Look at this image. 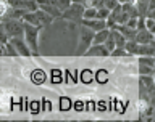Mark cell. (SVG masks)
<instances>
[{
    "label": "cell",
    "mask_w": 155,
    "mask_h": 122,
    "mask_svg": "<svg viewBox=\"0 0 155 122\" xmlns=\"http://www.w3.org/2000/svg\"><path fill=\"white\" fill-rule=\"evenodd\" d=\"M53 19H55V18H53L52 14H48L45 10L37 8L36 11H29V13L24 14L23 21L31 23V24H34V26H37V27H44V26H48Z\"/></svg>",
    "instance_id": "obj_1"
},
{
    "label": "cell",
    "mask_w": 155,
    "mask_h": 122,
    "mask_svg": "<svg viewBox=\"0 0 155 122\" xmlns=\"http://www.w3.org/2000/svg\"><path fill=\"white\" fill-rule=\"evenodd\" d=\"M94 36H95V31H92L91 27L82 24L81 32H79V42H78V48H76V55H86V52L94 43Z\"/></svg>",
    "instance_id": "obj_2"
},
{
    "label": "cell",
    "mask_w": 155,
    "mask_h": 122,
    "mask_svg": "<svg viewBox=\"0 0 155 122\" xmlns=\"http://www.w3.org/2000/svg\"><path fill=\"white\" fill-rule=\"evenodd\" d=\"M39 29L41 27L24 21V40L31 48L32 55H39Z\"/></svg>",
    "instance_id": "obj_3"
},
{
    "label": "cell",
    "mask_w": 155,
    "mask_h": 122,
    "mask_svg": "<svg viewBox=\"0 0 155 122\" xmlns=\"http://www.w3.org/2000/svg\"><path fill=\"white\" fill-rule=\"evenodd\" d=\"M2 29L10 36V39L13 37H24V21L16 18H8L3 19Z\"/></svg>",
    "instance_id": "obj_4"
},
{
    "label": "cell",
    "mask_w": 155,
    "mask_h": 122,
    "mask_svg": "<svg viewBox=\"0 0 155 122\" xmlns=\"http://www.w3.org/2000/svg\"><path fill=\"white\" fill-rule=\"evenodd\" d=\"M84 10H86V7L82 3L73 2L71 7L66 8L65 11H63L61 18L70 19V21H82V19H84Z\"/></svg>",
    "instance_id": "obj_5"
},
{
    "label": "cell",
    "mask_w": 155,
    "mask_h": 122,
    "mask_svg": "<svg viewBox=\"0 0 155 122\" xmlns=\"http://www.w3.org/2000/svg\"><path fill=\"white\" fill-rule=\"evenodd\" d=\"M139 74L140 76L155 74V58L153 56H139Z\"/></svg>",
    "instance_id": "obj_6"
},
{
    "label": "cell",
    "mask_w": 155,
    "mask_h": 122,
    "mask_svg": "<svg viewBox=\"0 0 155 122\" xmlns=\"http://www.w3.org/2000/svg\"><path fill=\"white\" fill-rule=\"evenodd\" d=\"M10 40H12L13 45L16 47L19 56H31L32 55L31 48H29V45L26 43V40H24V37H13V39H10Z\"/></svg>",
    "instance_id": "obj_7"
},
{
    "label": "cell",
    "mask_w": 155,
    "mask_h": 122,
    "mask_svg": "<svg viewBox=\"0 0 155 122\" xmlns=\"http://www.w3.org/2000/svg\"><path fill=\"white\" fill-rule=\"evenodd\" d=\"M153 39H155V36H153V34L150 32L145 26H142V27L137 29V36H136V40H137L140 45H145V43H152Z\"/></svg>",
    "instance_id": "obj_8"
},
{
    "label": "cell",
    "mask_w": 155,
    "mask_h": 122,
    "mask_svg": "<svg viewBox=\"0 0 155 122\" xmlns=\"http://www.w3.org/2000/svg\"><path fill=\"white\" fill-rule=\"evenodd\" d=\"M87 56H110L111 53L108 52V48L105 47V43H94L89 50L86 52Z\"/></svg>",
    "instance_id": "obj_9"
},
{
    "label": "cell",
    "mask_w": 155,
    "mask_h": 122,
    "mask_svg": "<svg viewBox=\"0 0 155 122\" xmlns=\"http://www.w3.org/2000/svg\"><path fill=\"white\" fill-rule=\"evenodd\" d=\"M81 24H84V26L91 27L92 31H102V29L108 27L107 26V19H100V18H94V19H82Z\"/></svg>",
    "instance_id": "obj_10"
},
{
    "label": "cell",
    "mask_w": 155,
    "mask_h": 122,
    "mask_svg": "<svg viewBox=\"0 0 155 122\" xmlns=\"http://www.w3.org/2000/svg\"><path fill=\"white\" fill-rule=\"evenodd\" d=\"M39 8L45 10V11L48 14H52L53 18H61V14H63L61 10L58 8L57 5H52V3H39Z\"/></svg>",
    "instance_id": "obj_11"
},
{
    "label": "cell",
    "mask_w": 155,
    "mask_h": 122,
    "mask_svg": "<svg viewBox=\"0 0 155 122\" xmlns=\"http://www.w3.org/2000/svg\"><path fill=\"white\" fill-rule=\"evenodd\" d=\"M110 32H111L110 27H105V29H102V31H97L95 36H94V43H105V40L110 36ZM94 43H92V45H94Z\"/></svg>",
    "instance_id": "obj_12"
},
{
    "label": "cell",
    "mask_w": 155,
    "mask_h": 122,
    "mask_svg": "<svg viewBox=\"0 0 155 122\" xmlns=\"http://www.w3.org/2000/svg\"><path fill=\"white\" fill-rule=\"evenodd\" d=\"M124 48L128 50L129 55H136V56L140 55V43L137 40H128L126 45H124Z\"/></svg>",
    "instance_id": "obj_13"
},
{
    "label": "cell",
    "mask_w": 155,
    "mask_h": 122,
    "mask_svg": "<svg viewBox=\"0 0 155 122\" xmlns=\"http://www.w3.org/2000/svg\"><path fill=\"white\" fill-rule=\"evenodd\" d=\"M97 11H99V8H95V7H86V10H84V19H94V18H97Z\"/></svg>",
    "instance_id": "obj_14"
},
{
    "label": "cell",
    "mask_w": 155,
    "mask_h": 122,
    "mask_svg": "<svg viewBox=\"0 0 155 122\" xmlns=\"http://www.w3.org/2000/svg\"><path fill=\"white\" fill-rule=\"evenodd\" d=\"M105 47L108 48V52H110V53L113 52L116 47H118V45H116V40H115V37H113V34H111V32H110L108 39H107V40H105Z\"/></svg>",
    "instance_id": "obj_15"
},
{
    "label": "cell",
    "mask_w": 155,
    "mask_h": 122,
    "mask_svg": "<svg viewBox=\"0 0 155 122\" xmlns=\"http://www.w3.org/2000/svg\"><path fill=\"white\" fill-rule=\"evenodd\" d=\"M110 13H111V10H110V8L100 7V8H99V11H97V18H100V19H108Z\"/></svg>",
    "instance_id": "obj_16"
},
{
    "label": "cell",
    "mask_w": 155,
    "mask_h": 122,
    "mask_svg": "<svg viewBox=\"0 0 155 122\" xmlns=\"http://www.w3.org/2000/svg\"><path fill=\"white\" fill-rule=\"evenodd\" d=\"M129 53L124 47H116L113 52H111V56H128Z\"/></svg>",
    "instance_id": "obj_17"
},
{
    "label": "cell",
    "mask_w": 155,
    "mask_h": 122,
    "mask_svg": "<svg viewBox=\"0 0 155 122\" xmlns=\"http://www.w3.org/2000/svg\"><path fill=\"white\" fill-rule=\"evenodd\" d=\"M57 3H58V7H60L61 11H65L66 8H70V7H71L73 0H57Z\"/></svg>",
    "instance_id": "obj_18"
},
{
    "label": "cell",
    "mask_w": 155,
    "mask_h": 122,
    "mask_svg": "<svg viewBox=\"0 0 155 122\" xmlns=\"http://www.w3.org/2000/svg\"><path fill=\"white\" fill-rule=\"evenodd\" d=\"M118 5H120V2H118V0H105L104 7L110 8V10H115L116 7H118Z\"/></svg>",
    "instance_id": "obj_19"
},
{
    "label": "cell",
    "mask_w": 155,
    "mask_h": 122,
    "mask_svg": "<svg viewBox=\"0 0 155 122\" xmlns=\"http://www.w3.org/2000/svg\"><path fill=\"white\" fill-rule=\"evenodd\" d=\"M120 3H126V2H133V0H118Z\"/></svg>",
    "instance_id": "obj_20"
},
{
    "label": "cell",
    "mask_w": 155,
    "mask_h": 122,
    "mask_svg": "<svg viewBox=\"0 0 155 122\" xmlns=\"http://www.w3.org/2000/svg\"><path fill=\"white\" fill-rule=\"evenodd\" d=\"M137 2H142V3H147L149 0H137Z\"/></svg>",
    "instance_id": "obj_21"
},
{
    "label": "cell",
    "mask_w": 155,
    "mask_h": 122,
    "mask_svg": "<svg viewBox=\"0 0 155 122\" xmlns=\"http://www.w3.org/2000/svg\"><path fill=\"white\" fill-rule=\"evenodd\" d=\"M153 82H155V74H153Z\"/></svg>",
    "instance_id": "obj_22"
}]
</instances>
